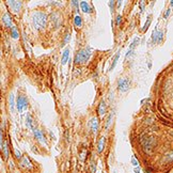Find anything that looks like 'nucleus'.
Here are the masks:
<instances>
[{
	"label": "nucleus",
	"mask_w": 173,
	"mask_h": 173,
	"mask_svg": "<svg viewBox=\"0 0 173 173\" xmlns=\"http://www.w3.org/2000/svg\"><path fill=\"white\" fill-rule=\"evenodd\" d=\"M173 65V63H172ZM172 75L169 78L165 80V82L162 83V98L166 101L169 100V106L171 108L164 114L165 118L168 121L173 122V66H172Z\"/></svg>",
	"instance_id": "1"
},
{
	"label": "nucleus",
	"mask_w": 173,
	"mask_h": 173,
	"mask_svg": "<svg viewBox=\"0 0 173 173\" xmlns=\"http://www.w3.org/2000/svg\"><path fill=\"white\" fill-rule=\"evenodd\" d=\"M91 54H92V49L90 47H85L83 49H80L79 51L77 53L75 57V60L74 62L75 64H83L88 61L91 57Z\"/></svg>",
	"instance_id": "2"
},
{
	"label": "nucleus",
	"mask_w": 173,
	"mask_h": 173,
	"mask_svg": "<svg viewBox=\"0 0 173 173\" xmlns=\"http://www.w3.org/2000/svg\"><path fill=\"white\" fill-rule=\"evenodd\" d=\"M33 22H34L35 27H37L38 29L45 28V27H46V25H47V16H46V14H44L42 12L34 13V15H33Z\"/></svg>",
	"instance_id": "3"
},
{
	"label": "nucleus",
	"mask_w": 173,
	"mask_h": 173,
	"mask_svg": "<svg viewBox=\"0 0 173 173\" xmlns=\"http://www.w3.org/2000/svg\"><path fill=\"white\" fill-rule=\"evenodd\" d=\"M0 141H1V151H2V154H3V157L6 159L9 158V146H8V143L7 141L3 140V135H2V130H1V137H0Z\"/></svg>",
	"instance_id": "4"
},
{
	"label": "nucleus",
	"mask_w": 173,
	"mask_h": 173,
	"mask_svg": "<svg viewBox=\"0 0 173 173\" xmlns=\"http://www.w3.org/2000/svg\"><path fill=\"white\" fill-rule=\"evenodd\" d=\"M27 107V99L24 97V96L19 95L18 98H17V109L19 112H23L25 110V108Z\"/></svg>",
	"instance_id": "5"
},
{
	"label": "nucleus",
	"mask_w": 173,
	"mask_h": 173,
	"mask_svg": "<svg viewBox=\"0 0 173 173\" xmlns=\"http://www.w3.org/2000/svg\"><path fill=\"white\" fill-rule=\"evenodd\" d=\"M118 89L121 91V92H125L128 89V81L124 78H121L118 81Z\"/></svg>",
	"instance_id": "6"
},
{
	"label": "nucleus",
	"mask_w": 173,
	"mask_h": 173,
	"mask_svg": "<svg viewBox=\"0 0 173 173\" xmlns=\"http://www.w3.org/2000/svg\"><path fill=\"white\" fill-rule=\"evenodd\" d=\"M8 4H10V8H11L15 13L19 12V10L22 9V2L20 1H8Z\"/></svg>",
	"instance_id": "7"
},
{
	"label": "nucleus",
	"mask_w": 173,
	"mask_h": 173,
	"mask_svg": "<svg viewBox=\"0 0 173 173\" xmlns=\"http://www.w3.org/2000/svg\"><path fill=\"white\" fill-rule=\"evenodd\" d=\"M50 20H51V23L54 24L55 27H59L61 24V18L58 13H53L51 16H50Z\"/></svg>",
	"instance_id": "8"
},
{
	"label": "nucleus",
	"mask_w": 173,
	"mask_h": 173,
	"mask_svg": "<svg viewBox=\"0 0 173 173\" xmlns=\"http://www.w3.org/2000/svg\"><path fill=\"white\" fill-rule=\"evenodd\" d=\"M20 165H22V167H24V168H27V169H32L31 162H30V160L26 156H24L22 158V160H20Z\"/></svg>",
	"instance_id": "9"
},
{
	"label": "nucleus",
	"mask_w": 173,
	"mask_h": 173,
	"mask_svg": "<svg viewBox=\"0 0 173 173\" xmlns=\"http://www.w3.org/2000/svg\"><path fill=\"white\" fill-rule=\"evenodd\" d=\"M106 108H107V106H106V104H105V101H104V100H101L100 103H99L98 109H97L98 114H99L100 116H103V115L105 114V112H106Z\"/></svg>",
	"instance_id": "10"
},
{
	"label": "nucleus",
	"mask_w": 173,
	"mask_h": 173,
	"mask_svg": "<svg viewBox=\"0 0 173 173\" xmlns=\"http://www.w3.org/2000/svg\"><path fill=\"white\" fill-rule=\"evenodd\" d=\"M3 23H4V25H6V27H8V28L12 27V20H11V18H10L9 14H7V13L3 14Z\"/></svg>",
	"instance_id": "11"
},
{
	"label": "nucleus",
	"mask_w": 173,
	"mask_h": 173,
	"mask_svg": "<svg viewBox=\"0 0 173 173\" xmlns=\"http://www.w3.org/2000/svg\"><path fill=\"white\" fill-rule=\"evenodd\" d=\"M97 128H98V121H97V118H93L92 121H91V129L92 131L95 134L97 131Z\"/></svg>",
	"instance_id": "12"
},
{
	"label": "nucleus",
	"mask_w": 173,
	"mask_h": 173,
	"mask_svg": "<svg viewBox=\"0 0 173 173\" xmlns=\"http://www.w3.org/2000/svg\"><path fill=\"white\" fill-rule=\"evenodd\" d=\"M68 57H70V50L66 48L64 50V53H63V55H62V59H61V63H62V65H64L65 63L67 62V60H68Z\"/></svg>",
	"instance_id": "13"
},
{
	"label": "nucleus",
	"mask_w": 173,
	"mask_h": 173,
	"mask_svg": "<svg viewBox=\"0 0 173 173\" xmlns=\"http://www.w3.org/2000/svg\"><path fill=\"white\" fill-rule=\"evenodd\" d=\"M34 136H35V138H37L39 141H41V142H45L44 136H43L42 131H41L40 129H34Z\"/></svg>",
	"instance_id": "14"
},
{
	"label": "nucleus",
	"mask_w": 173,
	"mask_h": 173,
	"mask_svg": "<svg viewBox=\"0 0 173 173\" xmlns=\"http://www.w3.org/2000/svg\"><path fill=\"white\" fill-rule=\"evenodd\" d=\"M104 145H105V138L104 137H101L98 141V145H97V152L98 153H101L104 150Z\"/></svg>",
	"instance_id": "15"
},
{
	"label": "nucleus",
	"mask_w": 173,
	"mask_h": 173,
	"mask_svg": "<svg viewBox=\"0 0 173 173\" xmlns=\"http://www.w3.org/2000/svg\"><path fill=\"white\" fill-rule=\"evenodd\" d=\"M80 8H81V10H82V12H84V13H89L90 12V7L88 6V3H86L85 1H81L80 2Z\"/></svg>",
	"instance_id": "16"
},
{
	"label": "nucleus",
	"mask_w": 173,
	"mask_h": 173,
	"mask_svg": "<svg viewBox=\"0 0 173 173\" xmlns=\"http://www.w3.org/2000/svg\"><path fill=\"white\" fill-rule=\"evenodd\" d=\"M74 23H75V26L76 27H81V25H82V19H81L80 16H75L74 18Z\"/></svg>",
	"instance_id": "17"
},
{
	"label": "nucleus",
	"mask_w": 173,
	"mask_h": 173,
	"mask_svg": "<svg viewBox=\"0 0 173 173\" xmlns=\"http://www.w3.org/2000/svg\"><path fill=\"white\" fill-rule=\"evenodd\" d=\"M9 103H10V109H11V111H13L14 109V94L11 93L9 96Z\"/></svg>",
	"instance_id": "18"
},
{
	"label": "nucleus",
	"mask_w": 173,
	"mask_h": 173,
	"mask_svg": "<svg viewBox=\"0 0 173 173\" xmlns=\"http://www.w3.org/2000/svg\"><path fill=\"white\" fill-rule=\"evenodd\" d=\"M11 35H12V38H13L14 40H17V39L19 38V34H18V31H17V28H16V27H13V28H12Z\"/></svg>",
	"instance_id": "19"
},
{
	"label": "nucleus",
	"mask_w": 173,
	"mask_h": 173,
	"mask_svg": "<svg viewBox=\"0 0 173 173\" xmlns=\"http://www.w3.org/2000/svg\"><path fill=\"white\" fill-rule=\"evenodd\" d=\"M119 57H120V51H118V54L115 55V58H114V60H113V62H112V65H111L110 70H113V68L115 67V65H116V62H118V60H119Z\"/></svg>",
	"instance_id": "20"
},
{
	"label": "nucleus",
	"mask_w": 173,
	"mask_h": 173,
	"mask_svg": "<svg viewBox=\"0 0 173 173\" xmlns=\"http://www.w3.org/2000/svg\"><path fill=\"white\" fill-rule=\"evenodd\" d=\"M26 124H27V126H28V128H32V119H31V116H30L29 114L27 115Z\"/></svg>",
	"instance_id": "21"
},
{
	"label": "nucleus",
	"mask_w": 173,
	"mask_h": 173,
	"mask_svg": "<svg viewBox=\"0 0 173 173\" xmlns=\"http://www.w3.org/2000/svg\"><path fill=\"white\" fill-rule=\"evenodd\" d=\"M151 16H149V17H147V19H146V23H145V25H144V27L143 28H142V31H143V32H145L146 31V30H147V28H149V26H150V23H151Z\"/></svg>",
	"instance_id": "22"
},
{
	"label": "nucleus",
	"mask_w": 173,
	"mask_h": 173,
	"mask_svg": "<svg viewBox=\"0 0 173 173\" xmlns=\"http://www.w3.org/2000/svg\"><path fill=\"white\" fill-rule=\"evenodd\" d=\"M138 43H139V40H138V39H136V40H135V42L130 44V46H129L128 50H133V49H134V48L136 47V45H137V44H138Z\"/></svg>",
	"instance_id": "23"
},
{
	"label": "nucleus",
	"mask_w": 173,
	"mask_h": 173,
	"mask_svg": "<svg viewBox=\"0 0 173 173\" xmlns=\"http://www.w3.org/2000/svg\"><path fill=\"white\" fill-rule=\"evenodd\" d=\"M162 39H164V32L158 31V34H157V42H161Z\"/></svg>",
	"instance_id": "24"
},
{
	"label": "nucleus",
	"mask_w": 173,
	"mask_h": 173,
	"mask_svg": "<svg viewBox=\"0 0 173 173\" xmlns=\"http://www.w3.org/2000/svg\"><path fill=\"white\" fill-rule=\"evenodd\" d=\"M131 165H133V166H135V167H137V166H138V160H137L136 159V157H131Z\"/></svg>",
	"instance_id": "25"
},
{
	"label": "nucleus",
	"mask_w": 173,
	"mask_h": 173,
	"mask_svg": "<svg viewBox=\"0 0 173 173\" xmlns=\"http://www.w3.org/2000/svg\"><path fill=\"white\" fill-rule=\"evenodd\" d=\"M112 118H113V116H112V114H111V115L109 116V121H107V123H106V128H108V127H109V125H110V123H111V120H112Z\"/></svg>",
	"instance_id": "26"
},
{
	"label": "nucleus",
	"mask_w": 173,
	"mask_h": 173,
	"mask_svg": "<svg viewBox=\"0 0 173 173\" xmlns=\"http://www.w3.org/2000/svg\"><path fill=\"white\" fill-rule=\"evenodd\" d=\"M121 19H122V17H121V15H118V16H116V18H115V22H116V25H120V24H121Z\"/></svg>",
	"instance_id": "27"
},
{
	"label": "nucleus",
	"mask_w": 173,
	"mask_h": 173,
	"mask_svg": "<svg viewBox=\"0 0 173 173\" xmlns=\"http://www.w3.org/2000/svg\"><path fill=\"white\" fill-rule=\"evenodd\" d=\"M70 38H71V34L68 33V34L66 35V38H65V39H64V42H63V44H66V43L68 42V41H70Z\"/></svg>",
	"instance_id": "28"
},
{
	"label": "nucleus",
	"mask_w": 173,
	"mask_h": 173,
	"mask_svg": "<svg viewBox=\"0 0 173 173\" xmlns=\"http://www.w3.org/2000/svg\"><path fill=\"white\" fill-rule=\"evenodd\" d=\"M169 14H170V10H169V9H168V10H167V11H166V13H165V18H167L168 16H169Z\"/></svg>",
	"instance_id": "29"
},
{
	"label": "nucleus",
	"mask_w": 173,
	"mask_h": 173,
	"mask_svg": "<svg viewBox=\"0 0 173 173\" xmlns=\"http://www.w3.org/2000/svg\"><path fill=\"white\" fill-rule=\"evenodd\" d=\"M15 154H16V157H17V158H20V153H19L18 150L15 151Z\"/></svg>",
	"instance_id": "30"
},
{
	"label": "nucleus",
	"mask_w": 173,
	"mask_h": 173,
	"mask_svg": "<svg viewBox=\"0 0 173 173\" xmlns=\"http://www.w3.org/2000/svg\"><path fill=\"white\" fill-rule=\"evenodd\" d=\"M134 171H135V173H140V169H139V167H136Z\"/></svg>",
	"instance_id": "31"
},
{
	"label": "nucleus",
	"mask_w": 173,
	"mask_h": 173,
	"mask_svg": "<svg viewBox=\"0 0 173 173\" xmlns=\"http://www.w3.org/2000/svg\"><path fill=\"white\" fill-rule=\"evenodd\" d=\"M72 4H74V7H78V1H72Z\"/></svg>",
	"instance_id": "32"
},
{
	"label": "nucleus",
	"mask_w": 173,
	"mask_h": 173,
	"mask_svg": "<svg viewBox=\"0 0 173 173\" xmlns=\"http://www.w3.org/2000/svg\"><path fill=\"white\" fill-rule=\"evenodd\" d=\"M170 4H171V6L173 7V1H170Z\"/></svg>",
	"instance_id": "33"
},
{
	"label": "nucleus",
	"mask_w": 173,
	"mask_h": 173,
	"mask_svg": "<svg viewBox=\"0 0 173 173\" xmlns=\"http://www.w3.org/2000/svg\"><path fill=\"white\" fill-rule=\"evenodd\" d=\"M145 173H152V172H150V171H145Z\"/></svg>",
	"instance_id": "34"
}]
</instances>
